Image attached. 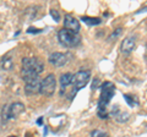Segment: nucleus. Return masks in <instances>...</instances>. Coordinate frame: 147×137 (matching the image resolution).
<instances>
[{"label":"nucleus","mask_w":147,"mask_h":137,"mask_svg":"<svg viewBox=\"0 0 147 137\" xmlns=\"http://www.w3.org/2000/svg\"><path fill=\"white\" fill-rule=\"evenodd\" d=\"M100 86H102V92H100V97L98 102V116L100 119H107L108 118L107 107L110 103V99L113 98L114 93H115V86L108 81L102 83Z\"/></svg>","instance_id":"obj_1"},{"label":"nucleus","mask_w":147,"mask_h":137,"mask_svg":"<svg viewBox=\"0 0 147 137\" xmlns=\"http://www.w3.org/2000/svg\"><path fill=\"white\" fill-rule=\"evenodd\" d=\"M58 39L61 45L67 47V48L76 47L81 42V37L79 33H74V32H70L65 28H61L58 32Z\"/></svg>","instance_id":"obj_2"},{"label":"nucleus","mask_w":147,"mask_h":137,"mask_svg":"<svg viewBox=\"0 0 147 137\" xmlns=\"http://www.w3.org/2000/svg\"><path fill=\"white\" fill-rule=\"evenodd\" d=\"M91 80V71L90 70H81L79 72H76L72 76V83L75 92L80 91L81 88H84L85 86L88 83V81Z\"/></svg>","instance_id":"obj_3"},{"label":"nucleus","mask_w":147,"mask_h":137,"mask_svg":"<svg viewBox=\"0 0 147 137\" xmlns=\"http://www.w3.org/2000/svg\"><path fill=\"white\" fill-rule=\"evenodd\" d=\"M57 87V80L53 74H49L45 79L40 81V89L39 93H42L44 95H52Z\"/></svg>","instance_id":"obj_4"},{"label":"nucleus","mask_w":147,"mask_h":137,"mask_svg":"<svg viewBox=\"0 0 147 137\" xmlns=\"http://www.w3.org/2000/svg\"><path fill=\"white\" fill-rule=\"evenodd\" d=\"M22 70L33 71L39 76V74H42V71L44 70V65L39 60H37V59L25 58V59H22Z\"/></svg>","instance_id":"obj_5"},{"label":"nucleus","mask_w":147,"mask_h":137,"mask_svg":"<svg viewBox=\"0 0 147 137\" xmlns=\"http://www.w3.org/2000/svg\"><path fill=\"white\" fill-rule=\"evenodd\" d=\"M49 62L55 67H61L69 62V55L63 53H53L49 55Z\"/></svg>","instance_id":"obj_6"},{"label":"nucleus","mask_w":147,"mask_h":137,"mask_svg":"<svg viewBox=\"0 0 147 137\" xmlns=\"http://www.w3.org/2000/svg\"><path fill=\"white\" fill-rule=\"evenodd\" d=\"M64 28L70 32H74V33H79L81 26L80 22L72 15H65V17H64Z\"/></svg>","instance_id":"obj_7"},{"label":"nucleus","mask_w":147,"mask_h":137,"mask_svg":"<svg viewBox=\"0 0 147 137\" xmlns=\"http://www.w3.org/2000/svg\"><path fill=\"white\" fill-rule=\"evenodd\" d=\"M25 111V105L20 102L12 103L7 107V119H17Z\"/></svg>","instance_id":"obj_8"},{"label":"nucleus","mask_w":147,"mask_h":137,"mask_svg":"<svg viewBox=\"0 0 147 137\" xmlns=\"http://www.w3.org/2000/svg\"><path fill=\"white\" fill-rule=\"evenodd\" d=\"M135 44H136V36L134 34H130L127 37L124 38L123 43H121V53L123 54H130L132 50L135 48Z\"/></svg>","instance_id":"obj_9"},{"label":"nucleus","mask_w":147,"mask_h":137,"mask_svg":"<svg viewBox=\"0 0 147 137\" xmlns=\"http://www.w3.org/2000/svg\"><path fill=\"white\" fill-rule=\"evenodd\" d=\"M39 89H40V80L39 79H36L33 81L26 83L25 86V92L27 94H36V93H39Z\"/></svg>","instance_id":"obj_10"},{"label":"nucleus","mask_w":147,"mask_h":137,"mask_svg":"<svg viewBox=\"0 0 147 137\" xmlns=\"http://www.w3.org/2000/svg\"><path fill=\"white\" fill-rule=\"evenodd\" d=\"M13 67V52H9L1 60V68L5 71H10Z\"/></svg>","instance_id":"obj_11"},{"label":"nucleus","mask_w":147,"mask_h":137,"mask_svg":"<svg viewBox=\"0 0 147 137\" xmlns=\"http://www.w3.org/2000/svg\"><path fill=\"white\" fill-rule=\"evenodd\" d=\"M72 74H70V72H66V74H63L60 76V80H59V82H60V86H61V89H65L67 86H70L72 83Z\"/></svg>","instance_id":"obj_12"},{"label":"nucleus","mask_w":147,"mask_h":137,"mask_svg":"<svg viewBox=\"0 0 147 137\" xmlns=\"http://www.w3.org/2000/svg\"><path fill=\"white\" fill-rule=\"evenodd\" d=\"M21 76H22V79H24V81L26 82V83H28V82L38 79V75H37L36 72H33V71H30V70H22L21 71Z\"/></svg>","instance_id":"obj_13"},{"label":"nucleus","mask_w":147,"mask_h":137,"mask_svg":"<svg viewBox=\"0 0 147 137\" xmlns=\"http://www.w3.org/2000/svg\"><path fill=\"white\" fill-rule=\"evenodd\" d=\"M81 20L85 22V24L90 25V26H97L102 24V20L99 17H88V16H82Z\"/></svg>","instance_id":"obj_14"},{"label":"nucleus","mask_w":147,"mask_h":137,"mask_svg":"<svg viewBox=\"0 0 147 137\" xmlns=\"http://www.w3.org/2000/svg\"><path fill=\"white\" fill-rule=\"evenodd\" d=\"M124 98H125L126 103L129 104V107H136V105H139V100L136 99V97H132L131 94H124Z\"/></svg>","instance_id":"obj_15"},{"label":"nucleus","mask_w":147,"mask_h":137,"mask_svg":"<svg viewBox=\"0 0 147 137\" xmlns=\"http://www.w3.org/2000/svg\"><path fill=\"white\" fill-rule=\"evenodd\" d=\"M91 136L92 137H109V134L107 131H104V130L97 129V130H93L91 132Z\"/></svg>","instance_id":"obj_16"},{"label":"nucleus","mask_w":147,"mask_h":137,"mask_svg":"<svg viewBox=\"0 0 147 137\" xmlns=\"http://www.w3.org/2000/svg\"><path fill=\"white\" fill-rule=\"evenodd\" d=\"M50 16L53 17L55 22H59V21H60V15H59V12H58L57 10H54V9H52V10H50Z\"/></svg>","instance_id":"obj_17"},{"label":"nucleus","mask_w":147,"mask_h":137,"mask_svg":"<svg viewBox=\"0 0 147 137\" xmlns=\"http://www.w3.org/2000/svg\"><path fill=\"white\" fill-rule=\"evenodd\" d=\"M120 32H121V28H117L115 32H114V33H112V34H110L109 37H108V40H109V42H110V40H114L119 34H120Z\"/></svg>","instance_id":"obj_18"},{"label":"nucleus","mask_w":147,"mask_h":137,"mask_svg":"<svg viewBox=\"0 0 147 137\" xmlns=\"http://www.w3.org/2000/svg\"><path fill=\"white\" fill-rule=\"evenodd\" d=\"M100 85H102V83H100L99 79H97V77H96V79H93V82H92V89H93V91L98 89V87H99Z\"/></svg>","instance_id":"obj_19"},{"label":"nucleus","mask_w":147,"mask_h":137,"mask_svg":"<svg viewBox=\"0 0 147 137\" xmlns=\"http://www.w3.org/2000/svg\"><path fill=\"white\" fill-rule=\"evenodd\" d=\"M42 30H38V28H33V27H30L28 30H27V33H40Z\"/></svg>","instance_id":"obj_20"},{"label":"nucleus","mask_w":147,"mask_h":137,"mask_svg":"<svg viewBox=\"0 0 147 137\" xmlns=\"http://www.w3.org/2000/svg\"><path fill=\"white\" fill-rule=\"evenodd\" d=\"M42 124H43V118H39L37 120V125H42Z\"/></svg>","instance_id":"obj_21"},{"label":"nucleus","mask_w":147,"mask_h":137,"mask_svg":"<svg viewBox=\"0 0 147 137\" xmlns=\"http://www.w3.org/2000/svg\"><path fill=\"white\" fill-rule=\"evenodd\" d=\"M9 137H16V136H9Z\"/></svg>","instance_id":"obj_22"}]
</instances>
